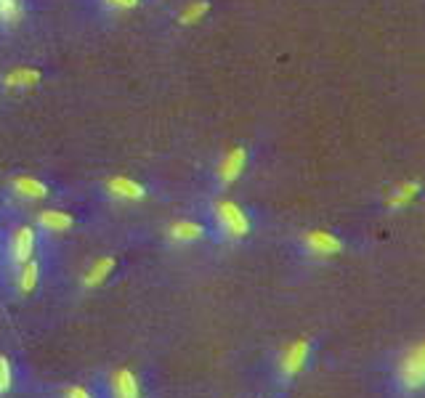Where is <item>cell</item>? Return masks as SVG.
<instances>
[{"instance_id": "obj_1", "label": "cell", "mask_w": 425, "mask_h": 398, "mask_svg": "<svg viewBox=\"0 0 425 398\" xmlns=\"http://www.w3.org/2000/svg\"><path fill=\"white\" fill-rule=\"evenodd\" d=\"M388 388L394 398H423L425 396V340L409 345L391 364Z\"/></svg>"}, {"instance_id": "obj_2", "label": "cell", "mask_w": 425, "mask_h": 398, "mask_svg": "<svg viewBox=\"0 0 425 398\" xmlns=\"http://www.w3.org/2000/svg\"><path fill=\"white\" fill-rule=\"evenodd\" d=\"M216 221L221 226V231L229 234L231 239H242V237H247V231H250L247 213L240 204H234V202H218L216 204Z\"/></svg>"}, {"instance_id": "obj_3", "label": "cell", "mask_w": 425, "mask_h": 398, "mask_svg": "<svg viewBox=\"0 0 425 398\" xmlns=\"http://www.w3.org/2000/svg\"><path fill=\"white\" fill-rule=\"evenodd\" d=\"M311 358V340H295L292 345L285 348V354L279 356V375L285 380H292L303 372V367Z\"/></svg>"}, {"instance_id": "obj_4", "label": "cell", "mask_w": 425, "mask_h": 398, "mask_svg": "<svg viewBox=\"0 0 425 398\" xmlns=\"http://www.w3.org/2000/svg\"><path fill=\"white\" fill-rule=\"evenodd\" d=\"M303 247L313 258H330V255L343 252V239L330 234V231H306Z\"/></svg>"}, {"instance_id": "obj_5", "label": "cell", "mask_w": 425, "mask_h": 398, "mask_svg": "<svg viewBox=\"0 0 425 398\" xmlns=\"http://www.w3.org/2000/svg\"><path fill=\"white\" fill-rule=\"evenodd\" d=\"M32 250H35V231L29 226H22L11 239V261L14 263H27Z\"/></svg>"}, {"instance_id": "obj_6", "label": "cell", "mask_w": 425, "mask_h": 398, "mask_svg": "<svg viewBox=\"0 0 425 398\" xmlns=\"http://www.w3.org/2000/svg\"><path fill=\"white\" fill-rule=\"evenodd\" d=\"M245 162H247V149L237 146L234 152H229V155L224 157V162H221V168H218L221 183H231V181H237L240 173H242V168H245Z\"/></svg>"}, {"instance_id": "obj_7", "label": "cell", "mask_w": 425, "mask_h": 398, "mask_svg": "<svg viewBox=\"0 0 425 398\" xmlns=\"http://www.w3.org/2000/svg\"><path fill=\"white\" fill-rule=\"evenodd\" d=\"M420 191H423V183H417V181H407V183L396 186V189L388 194L385 204H388L391 210H402V207H407L412 199L420 197Z\"/></svg>"}, {"instance_id": "obj_8", "label": "cell", "mask_w": 425, "mask_h": 398, "mask_svg": "<svg viewBox=\"0 0 425 398\" xmlns=\"http://www.w3.org/2000/svg\"><path fill=\"white\" fill-rule=\"evenodd\" d=\"M112 390H114V398H138V380H136L133 372L120 369L112 377Z\"/></svg>"}, {"instance_id": "obj_9", "label": "cell", "mask_w": 425, "mask_h": 398, "mask_svg": "<svg viewBox=\"0 0 425 398\" xmlns=\"http://www.w3.org/2000/svg\"><path fill=\"white\" fill-rule=\"evenodd\" d=\"M11 186H14V191H16V194H22V197H27V199L48 197V186L40 183V181H35V178H14V181H11Z\"/></svg>"}, {"instance_id": "obj_10", "label": "cell", "mask_w": 425, "mask_h": 398, "mask_svg": "<svg viewBox=\"0 0 425 398\" xmlns=\"http://www.w3.org/2000/svg\"><path fill=\"white\" fill-rule=\"evenodd\" d=\"M110 191L120 199H141L144 197V186H138L131 178H112L110 181Z\"/></svg>"}, {"instance_id": "obj_11", "label": "cell", "mask_w": 425, "mask_h": 398, "mask_svg": "<svg viewBox=\"0 0 425 398\" xmlns=\"http://www.w3.org/2000/svg\"><path fill=\"white\" fill-rule=\"evenodd\" d=\"M202 234H205V228L200 223L179 221L170 226V239H176V242H194V239H200Z\"/></svg>"}, {"instance_id": "obj_12", "label": "cell", "mask_w": 425, "mask_h": 398, "mask_svg": "<svg viewBox=\"0 0 425 398\" xmlns=\"http://www.w3.org/2000/svg\"><path fill=\"white\" fill-rule=\"evenodd\" d=\"M38 221L48 231H67V228H72V218L67 213H62V210H43Z\"/></svg>"}, {"instance_id": "obj_13", "label": "cell", "mask_w": 425, "mask_h": 398, "mask_svg": "<svg viewBox=\"0 0 425 398\" xmlns=\"http://www.w3.org/2000/svg\"><path fill=\"white\" fill-rule=\"evenodd\" d=\"M40 80V72L38 69H16V72H11L8 77H5V85L8 88H29V85H35Z\"/></svg>"}, {"instance_id": "obj_14", "label": "cell", "mask_w": 425, "mask_h": 398, "mask_svg": "<svg viewBox=\"0 0 425 398\" xmlns=\"http://www.w3.org/2000/svg\"><path fill=\"white\" fill-rule=\"evenodd\" d=\"M112 268H114L112 258H101V261H99V263L88 271V276H86V287H96V284H101Z\"/></svg>"}, {"instance_id": "obj_15", "label": "cell", "mask_w": 425, "mask_h": 398, "mask_svg": "<svg viewBox=\"0 0 425 398\" xmlns=\"http://www.w3.org/2000/svg\"><path fill=\"white\" fill-rule=\"evenodd\" d=\"M22 19V0H0V24H14Z\"/></svg>"}, {"instance_id": "obj_16", "label": "cell", "mask_w": 425, "mask_h": 398, "mask_svg": "<svg viewBox=\"0 0 425 398\" xmlns=\"http://www.w3.org/2000/svg\"><path fill=\"white\" fill-rule=\"evenodd\" d=\"M38 274H40L38 263L27 261V263H24V268L19 271V289H22V292H32V289H35V284H38Z\"/></svg>"}, {"instance_id": "obj_17", "label": "cell", "mask_w": 425, "mask_h": 398, "mask_svg": "<svg viewBox=\"0 0 425 398\" xmlns=\"http://www.w3.org/2000/svg\"><path fill=\"white\" fill-rule=\"evenodd\" d=\"M207 11H210V3H207V0H194V3L181 14V24H194L197 19H202Z\"/></svg>"}, {"instance_id": "obj_18", "label": "cell", "mask_w": 425, "mask_h": 398, "mask_svg": "<svg viewBox=\"0 0 425 398\" xmlns=\"http://www.w3.org/2000/svg\"><path fill=\"white\" fill-rule=\"evenodd\" d=\"M11 388V364L0 356V393H5Z\"/></svg>"}, {"instance_id": "obj_19", "label": "cell", "mask_w": 425, "mask_h": 398, "mask_svg": "<svg viewBox=\"0 0 425 398\" xmlns=\"http://www.w3.org/2000/svg\"><path fill=\"white\" fill-rule=\"evenodd\" d=\"M104 3L112 8H120V11H128V8H136L141 0H104Z\"/></svg>"}, {"instance_id": "obj_20", "label": "cell", "mask_w": 425, "mask_h": 398, "mask_svg": "<svg viewBox=\"0 0 425 398\" xmlns=\"http://www.w3.org/2000/svg\"><path fill=\"white\" fill-rule=\"evenodd\" d=\"M67 398H90V393L86 390V388H69Z\"/></svg>"}]
</instances>
